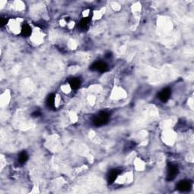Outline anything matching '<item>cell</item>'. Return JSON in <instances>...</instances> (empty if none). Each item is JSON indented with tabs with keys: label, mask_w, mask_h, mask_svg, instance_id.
<instances>
[{
	"label": "cell",
	"mask_w": 194,
	"mask_h": 194,
	"mask_svg": "<svg viewBox=\"0 0 194 194\" xmlns=\"http://www.w3.org/2000/svg\"><path fill=\"white\" fill-rule=\"evenodd\" d=\"M110 115L106 111H101L94 116L93 119V124L95 126H102L108 122Z\"/></svg>",
	"instance_id": "obj_1"
},
{
	"label": "cell",
	"mask_w": 194,
	"mask_h": 194,
	"mask_svg": "<svg viewBox=\"0 0 194 194\" xmlns=\"http://www.w3.org/2000/svg\"><path fill=\"white\" fill-rule=\"evenodd\" d=\"M178 172H179V169H178V165L175 164H172V163L170 164L169 163L168 165L166 180L168 181H173L176 178L177 175H178Z\"/></svg>",
	"instance_id": "obj_2"
},
{
	"label": "cell",
	"mask_w": 194,
	"mask_h": 194,
	"mask_svg": "<svg viewBox=\"0 0 194 194\" xmlns=\"http://www.w3.org/2000/svg\"><path fill=\"white\" fill-rule=\"evenodd\" d=\"M90 70L94 71H99V72L103 73L108 70V65L105 62H100V61H98V62H94L92 65L90 66Z\"/></svg>",
	"instance_id": "obj_3"
},
{
	"label": "cell",
	"mask_w": 194,
	"mask_h": 194,
	"mask_svg": "<svg viewBox=\"0 0 194 194\" xmlns=\"http://www.w3.org/2000/svg\"><path fill=\"white\" fill-rule=\"evenodd\" d=\"M191 187L192 184L189 181H181L177 184V189L181 192L190 191Z\"/></svg>",
	"instance_id": "obj_4"
},
{
	"label": "cell",
	"mask_w": 194,
	"mask_h": 194,
	"mask_svg": "<svg viewBox=\"0 0 194 194\" xmlns=\"http://www.w3.org/2000/svg\"><path fill=\"white\" fill-rule=\"evenodd\" d=\"M171 95H172V90L170 88H165V89L162 90L161 92L158 94V97L162 102H165L170 99Z\"/></svg>",
	"instance_id": "obj_5"
},
{
	"label": "cell",
	"mask_w": 194,
	"mask_h": 194,
	"mask_svg": "<svg viewBox=\"0 0 194 194\" xmlns=\"http://www.w3.org/2000/svg\"><path fill=\"white\" fill-rule=\"evenodd\" d=\"M121 174V170L117 168L112 169V170L110 171V172L108 175V178H107V180H108V183L109 184H113L114 182L117 178L118 177V175Z\"/></svg>",
	"instance_id": "obj_6"
},
{
	"label": "cell",
	"mask_w": 194,
	"mask_h": 194,
	"mask_svg": "<svg viewBox=\"0 0 194 194\" xmlns=\"http://www.w3.org/2000/svg\"><path fill=\"white\" fill-rule=\"evenodd\" d=\"M21 35H22L23 36L27 37V36H30V34H31L32 33V29L29 24H24L22 25V27H21Z\"/></svg>",
	"instance_id": "obj_7"
},
{
	"label": "cell",
	"mask_w": 194,
	"mask_h": 194,
	"mask_svg": "<svg viewBox=\"0 0 194 194\" xmlns=\"http://www.w3.org/2000/svg\"><path fill=\"white\" fill-rule=\"evenodd\" d=\"M69 84L73 90H77L80 87V84H81V81H80V80L79 78H77V77H74V78H72L70 80Z\"/></svg>",
	"instance_id": "obj_8"
},
{
	"label": "cell",
	"mask_w": 194,
	"mask_h": 194,
	"mask_svg": "<svg viewBox=\"0 0 194 194\" xmlns=\"http://www.w3.org/2000/svg\"><path fill=\"white\" fill-rule=\"evenodd\" d=\"M28 159V154L25 151H22L18 155V162L20 165H24Z\"/></svg>",
	"instance_id": "obj_9"
},
{
	"label": "cell",
	"mask_w": 194,
	"mask_h": 194,
	"mask_svg": "<svg viewBox=\"0 0 194 194\" xmlns=\"http://www.w3.org/2000/svg\"><path fill=\"white\" fill-rule=\"evenodd\" d=\"M90 22V19L89 18H84L80 21L79 23V27L82 30H86L88 27H89Z\"/></svg>",
	"instance_id": "obj_10"
},
{
	"label": "cell",
	"mask_w": 194,
	"mask_h": 194,
	"mask_svg": "<svg viewBox=\"0 0 194 194\" xmlns=\"http://www.w3.org/2000/svg\"><path fill=\"white\" fill-rule=\"evenodd\" d=\"M55 97H56V96H55V94H51L50 95L48 96V97H47L46 103H47V105H48V107H49V108H54Z\"/></svg>",
	"instance_id": "obj_11"
},
{
	"label": "cell",
	"mask_w": 194,
	"mask_h": 194,
	"mask_svg": "<svg viewBox=\"0 0 194 194\" xmlns=\"http://www.w3.org/2000/svg\"><path fill=\"white\" fill-rule=\"evenodd\" d=\"M32 115L33 116V117H38V116H39V115H41V113L39 112V111H35V112H33V114H32Z\"/></svg>",
	"instance_id": "obj_12"
},
{
	"label": "cell",
	"mask_w": 194,
	"mask_h": 194,
	"mask_svg": "<svg viewBox=\"0 0 194 194\" xmlns=\"http://www.w3.org/2000/svg\"><path fill=\"white\" fill-rule=\"evenodd\" d=\"M5 24H6V19H5L4 18H1V26H4Z\"/></svg>",
	"instance_id": "obj_13"
}]
</instances>
